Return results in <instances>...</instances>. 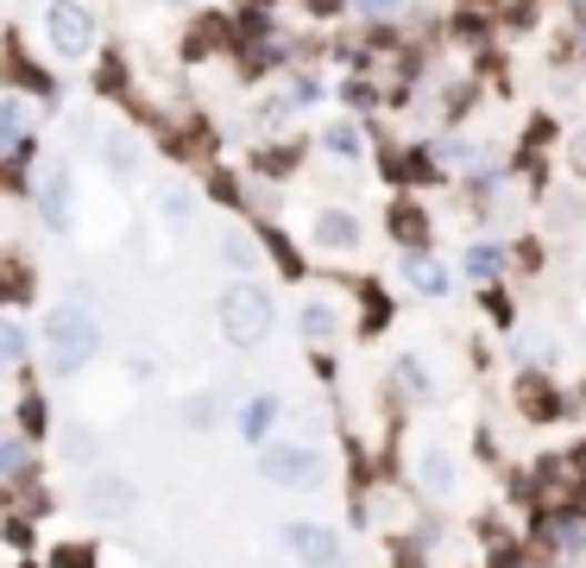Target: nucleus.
Wrapping results in <instances>:
<instances>
[{
  "label": "nucleus",
  "instance_id": "obj_10",
  "mask_svg": "<svg viewBox=\"0 0 586 568\" xmlns=\"http://www.w3.org/2000/svg\"><path fill=\"white\" fill-rule=\"evenodd\" d=\"M517 411H524L529 423H555V417H562L567 405H562L555 392H548L543 379H524V386H517Z\"/></svg>",
  "mask_w": 586,
  "mask_h": 568
},
{
  "label": "nucleus",
  "instance_id": "obj_32",
  "mask_svg": "<svg viewBox=\"0 0 586 568\" xmlns=\"http://www.w3.org/2000/svg\"><path fill=\"white\" fill-rule=\"evenodd\" d=\"M385 316H391V303H385V297H372V303H366V329H378Z\"/></svg>",
  "mask_w": 586,
  "mask_h": 568
},
{
  "label": "nucleus",
  "instance_id": "obj_16",
  "mask_svg": "<svg viewBox=\"0 0 586 568\" xmlns=\"http://www.w3.org/2000/svg\"><path fill=\"white\" fill-rule=\"evenodd\" d=\"M20 133H26V108L20 101H0V152H13Z\"/></svg>",
  "mask_w": 586,
  "mask_h": 568
},
{
  "label": "nucleus",
  "instance_id": "obj_24",
  "mask_svg": "<svg viewBox=\"0 0 586 568\" xmlns=\"http://www.w3.org/2000/svg\"><path fill=\"white\" fill-rule=\"evenodd\" d=\"M26 461H32V449H26V442H0V474H20Z\"/></svg>",
  "mask_w": 586,
  "mask_h": 568
},
{
  "label": "nucleus",
  "instance_id": "obj_30",
  "mask_svg": "<svg viewBox=\"0 0 586 568\" xmlns=\"http://www.w3.org/2000/svg\"><path fill=\"white\" fill-rule=\"evenodd\" d=\"M7 544L26 549V544H32V525H26V518H7Z\"/></svg>",
  "mask_w": 586,
  "mask_h": 568
},
{
  "label": "nucleus",
  "instance_id": "obj_8",
  "mask_svg": "<svg viewBox=\"0 0 586 568\" xmlns=\"http://www.w3.org/2000/svg\"><path fill=\"white\" fill-rule=\"evenodd\" d=\"M416 487L430 492V499H448L454 492V455L448 449H423L416 455Z\"/></svg>",
  "mask_w": 586,
  "mask_h": 568
},
{
  "label": "nucleus",
  "instance_id": "obj_13",
  "mask_svg": "<svg viewBox=\"0 0 586 568\" xmlns=\"http://www.w3.org/2000/svg\"><path fill=\"white\" fill-rule=\"evenodd\" d=\"M543 544L562 549V556H580V549H586V525H580V518H548V525H543Z\"/></svg>",
  "mask_w": 586,
  "mask_h": 568
},
{
  "label": "nucleus",
  "instance_id": "obj_36",
  "mask_svg": "<svg viewBox=\"0 0 586 568\" xmlns=\"http://www.w3.org/2000/svg\"><path fill=\"white\" fill-rule=\"evenodd\" d=\"M0 297H20V291H7V278H0Z\"/></svg>",
  "mask_w": 586,
  "mask_h": 568
},
{
  "label": "nucleus",
  "instance_id": "obj_3",
  "mask_svg": "<svg viewBox=\"0 0 586 568\" xmlns=\"http://www.w3.org/2000/svg\"><path fill=\"white\" fill-rule=\"evenodd\" d=\"M44 32L58 44V58H89V44H95V13H89L82 0H51Z\"/></svg>",
  "mask_w": 586,
  "mask_h": 568
},
{
  "label": "nucleus",
  "instance_id": "obj_29",
  "mask_svg": "<svg viewBox=\"0 0 586 568\" xmlns=\"http://www.w3.org/2000/svg\"><path fill=\"white\" fill-rule=\"evenodd\" d=\"M20 417H26V430L39 436V430H44V398H26V405H20Z\"/></svg>",
  "mask_w": 586,
  "mask_h": 568
},
{
  "label": "nucleus",
  "instance_id": "obj_6",
  "mask_svg": "<svg viewBox=\"0 0 586 568\" xmlns=\"http://www.w3.org/2000/svg\"><path fill=\"white\" fill-rule=\"evenodd\" d=\"M133 480H120V474H95V480H89V492H82V506L95 511V518H127V511H133Z\"/></svg>",
  "mask_w": 586,
  "mask_h": 568
},
{
  "label": "nucleus",
  "instance_id": "obj_11",
  "mask_svg": "<svg viewBox=\"0 0 586 568\" xmlns=\"http://www.w3.org/2000/svg\"><path fill=\"white\" fill-rule=\"evenodd\" d=\"M404 278H411L423 297H442V291H448V272H442V266H430V259H423V247H411V253H404Z\"/></svg>",
  "mask_w": 586,
  "mask_h": 568
},
{
  "label": "nucleus",
  "instance_id": "obj_35",
  "mask_svg": "<svg viewBox=\"0 0 586 568\" xmlns=\"http://www.w3.org/2000/svg\"><path fill=\"white\" fill-rule=\"evenodd\" d=\"M567 20H574V26H586V0H567Z\"/></svg>",
  "mask_w": 586,
  "mask_h": 568
},
{
  "label": "nucleus",
  "instance_id": "obj_37",
  "mask_svg": "<svg viewBox=\"0 0 586 568\" xmlns=\"http://www.w3.org/2000/svg\"><path fill=\"white\" fill-rule=\"evenodd\" d=\"M253 7H272V0H253Z\"/></svg>",
  "mask_w": 586,
  "mask_h": 568
},
{
  "label": "nucleus",
  "instance_id": "obj_15",
  "mask_svg": "<svg viewBox=\"0 0 586 568\" xmlns=\"http://www.w3.org/2000/svg\"><path fill=\"white\" fill-rule=\"evenodd\" d=\"M322 146H329L334 158H360V146H366V139H360V127H353V120H334L329 133H322Z\"/></svg>",
  "mask_w": 586,
  "mask_h": 568
},
{
  "label": "nucleus",
  "instance_id": "obj_33",
  "mask_svg": "<svg viewBox=\"0 0 586 568\" xmlns=\"http://www.w3.org/2000/svg\"><path fill=\"white\" fill-rule=\"evenodd\" d=\"M303 7H310L315 20H329V13H341V7H347V0H303Z\"/></svg>",
  "mask_w": 586,
  "mask_h": 568
},
{
  "label": "nucleus",
  "instance_id": "obj_7",
  "mask_svg": "<svg viewBox=\"0 0 586 568\" xmlns=\"http://www.w3.org/2000/svg\"><path fill=\"white\" fill-rule=\"evenodd\" d=\"M39 216L51 221V228H70V171H63V165H51V171L39 177Z\"/></svg>",
  "mask_w": 586,
  "mask_h": 568
},
{
  "label": "nucleus",
  "instance_id": "obj_19",
  "mask_svg": "<svg viewBox=\"0 0 586 568\" xmlns=\"http://www.w3.org/2000/svg\"><path fill=\"white\" fill-rule=\"evenodd\" d=\"M397 386H404L411 398H430V372L416 367V360H397Z\"/></svg>",
  "mask_w": 586,
  "mask_h": 568
},
{
  "label": "nucleus",
  "instance_id": "obj_22",
  "mask_svg": "<svg viewBox=\"0 0 586 568\" xmlns=\"http://www.w3.org/2000/svg\"><path fill=\"white\" fill-rule=\"evenodd\" d=\"M26 353V329L20 322H0V360H20Z\"/></svg>",
  "mask_w": 586,
  "mask_h": 568
},
{
  "label": "nucleus",
  "instance_id": "obj_17",
  "mask_svg": "<svg viewBox=\"0 0 586 568\" xmlns=\"http://www.w3.org/2000/svg\"><path fill=\"white\" fill-rule=\"evenodd\" d=\"M221 259L246 272V266H253V259H259V247H253V240H246V235H221Z\"/></svg>",
  "mask_w": 586,
  "mask_h": 568
},
{
  "label": "nucleus",
  "instance_id": "obj_21",
  "mask_svg": "<svg viewBox=\"0 0 586 568\" xmlns=\"http://www.w3.org/2000/svg\"><path fill=\"white\" fill-rule=\"evenodd\" d=\"M296 165V146H272V152H259V171H272V177H284Z\"/></svg>",
  "mask_w": 586,
  "mask_h": 568
},
{
  "label": "nucleus",
  "instance_id": "obj_28",
  "mask_svg": "<svg viewBox=\"0 0 586 568\" xmlns=\"http://www.w3.org/2000/svg\"><path fill=\"white\" fill-rule=\"evenodd\" d=\"M567 165L586 177V127H574V133H567Z\"/></svg>",
  "mask_w": 586,
  "mask_h": 568
},
{
  "label": "nucleus",
  "instance_id": "obj_23",
  "mask_svg": "<svg viewBox=\"0 0 586 568\" xmlns=\"http://www.w3.org/2000/svg\"><path fill=\"white\" fill-rule=\"evenodd\" d=\"M51 568H95V549H82V544H63L58 549V562Z\"/></svg>",
  "mask_w": 586,
  "mask_h": 568
},
{
  "label": "nucleus",
  "instance_id": "obj_5",
  "mask_svg": "<svg viewBox=\"0 0 586 568\" xmlns=\"http://www.w3.org/2000/svg\"><path fill=\"white\" fill-rule=\"evenodd\" d=\"M284 544H291V556L303 568H341V556H347L329 525H291V530H284Z\"/></svg>",
  "mask_w": 586,
  "mask_h": 568
},
{
  "label": "nucleus",
  "instance_id": "obj_14",
  "mask_svg": "<svg viewBox=\"0 0 586 568\" xmlns=\"http://www.w3.org/2000/svg\"><path fill=\"white\" fill-rule=\"evenodd\" d=\"M296 329L310 335V341H329V335L341 329V316H334V303H310V310L296 316Z\"/></svg>",
  "mask_w": 586,
  "mask_h": 568
},
{
  "label": "nucleus",
  "instance_id": "obj_26",
  "mask_svg": "<svg viewBox=\"0 0 586 568\" xmlns=\"http://www.w3.org/2000/svg\"><path fill=\"white\" fill-rule=\"evenodd\" d=\"M341 96H347L353 108H372V101H378V89H372L366 77H353V82H341Z\"/></svg>",
  "mask_w": 586,
  "mask_h": 568
},
{
  "label": "nucleus",
  "instance_id": "obj_2",
  "mask_svg": "<svg viewBox=\"0 0 586 568\" xmlns=\"http://www.w3.org/2000/svg\"><path fill=\"white\" fill-rule=\"evenodd\" d=\"M215 316H221V335L234 348H259L265 329H272V297L259 291V285H234V291H221Z\"/></svg>",
  "mask_w": 586,
  "mask_h": 568
},
{
  "label": "nucleus",
  "instance_id": "obj_9",
  "mask_svg": "<svg viewBox=\"0 0 586 568\" xmlns=\"http://www.w3.org/2000/svg\"><path fill=\"white\" fill-rule=\"evenodd\" d=\"M315 247H329V253L360 247V221H353L347 209H322V216H315Z\"/></svg>",
  "mask_w": 586,
  "mask_h": 568
},
{
  "label": "nucleus",
  "instance_id": "obj_31",
  "mask_svg": "<svg viewBox=\"0 0 586 568\" xmlns=\"http://www.w3.org/2000/svg\"><path fill=\"white\" fill-rule=\"evenodd\" d=\"M548 139H555V120L536 114V120H529V146H548Z\"/></svg>",
  "mask_w": 586,
  "mask_h": 568
},
{
  "label": "nucleus",
  "instance_id": "obj_12",
  "mask_svg": "<svg viewBox=\"0 0 586 568\" xmlns=\"http://www.w3.org/2000/svg\"><path fill=\"white\" fill-rule=\"evenodd\" d=\"M391 235L404 240V247H423L430 240V216L416 202H391Z\"/></svg>",
  "mask_w": 586,
  "mask_h": 568
},
{
  "label": "nucleus",
  "instance_id": "obj_18",
  "mask_svg": "<svg viewBox=\"0 0 586 568\" xmlns=\"http://www.w3.org/2000/svg\"><path fill=\"white\" fill-rule=\"evenodd\" d=\"M272 417H277V405H272V398H253V405H246V436H253V442H265Z\"/></svg>",
  "mask_w": 586,
  "mask_h": 568
},
{
  "label": "nucleus",
  "instance_id": "obj_20",
  "mask_svg": "<svg viewBox=\"0 0 586 568\" xmlns=\"http://www.w3.org/2000/svg\"><path fill=\"white\" fill-rule=\"evenodd\" d=\"M259 240H265V253H272V259H277V266H284V272H291V278L303 272V259L291 253V240H284V235H259Z\"/></svg>",
  "mask_w": 586,
  "mask_h": 568
},
{
  "label": "nucleus",
  "instance_id": "obj_4",
  "mask_svg": "<svg viewBox=\"0 0 586 568\" xmlns=\"http://www.w3.org/2000/svg\"><path fill=\"white\" fill-rule=\"evenodd\" d=\"M259 468H265V480H277V487H315V480H322V455H315L310 442H265Z\"/></svg>",
  "mask_w": 586,
  "mask_h": 568
},
{
  "label": "nucleus",
  "instance_id": "obj_27",
  "mask_svg": "<svg viewBox=\"0 0 586 568\" xmlns=\"http://www.w3.org/2000/svg\"><path fill=\"white\" fill-rule=\"evenodd\" d=\"M467 272L473 278H492V272H498V253H492V247H473V253H467Z\"/></svg>",
  "mask_w": 586,
  "mask_h": 568
},
{
  "label": "nucleus",
  "instance_id": "obj_34",
  "mask_svg": "<svg viewBox=\"0 0 586 568\" xmlns=\"http://www.w3.org/2000/svg\"><path fill=\"white\" fill-rule=\"evenodd\" d=\"M567 474H574V480H580V487H586V442H580V449H574V455H567Z\"/></svg>",
  "mask_w": 586,
  "mask_h": 568
},
{
  "label": "nucleus",
  "instance_id": "obj_25",
  "mask_svg": "<svg viewBox=\"0 0 586 568\" xmlns=\"http://www.w3.org/2000/svg\"><path fill=\"white\" fill-rule=\"evenodd\" d=\"M347 7H353V13H366V20H391L404 0H347Z\"/></svg>",
  "mask_w": 586,
  "mask_h": 568
},
{
  "label": "nucleus",
  "instance_id": "obj_1",
  "mask_svg": "<svg viewBox=\"0 0 586 568\" xmlns=\"http://www.w3.org/2000/svg\"><path fill=\"white\" fill-rule=\"evenodd\" d=\"M44 367L58 372V379H70V372H82L89 360H95L101 348V322L89 310H77V303H63V310L44 316Z\"/></svg>",
  "mask_w": 586,
  "mask_h": 568
}]
</instances>
